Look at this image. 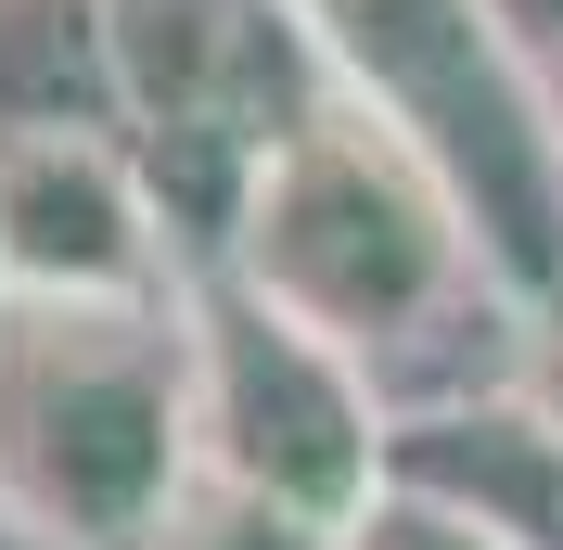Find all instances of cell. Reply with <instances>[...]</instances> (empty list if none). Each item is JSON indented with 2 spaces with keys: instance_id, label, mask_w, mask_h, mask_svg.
Here are the masks:
<instances>
[{
  "instance_id": "obj_1",
  "label": "cell",
  "mask_w": 563,
  "mask_h": 550,
  "mask_svg": "<svg viewBox=\"0 0 563 550\" xmlns=\"http://www.w3.org/2000/svg\"><path fill=\"white\" fill-rule=\"evenodd\" d=\"M218 270H244L256 295H282L295 320H320L333 345H358L385 397H435V384L512 372L526 308L487 270V243L461 218L449 167L422 154L397 116H372L333 77V103L256 167L244 218L218 243Z\"/></svg>"
},
{
  "instance_id": "obj_2",
  "label": "cell",
  "mask_w": 563,
  "mask_h": 550,
  "mask_svg": "<svg viewBox=\"0 0 563 550\" xmlns=\"http://www.w3.org/2000/svg\"><path fill=\"white\" fill-rule=\"evenodd\" d=\"M206 474L192 282L179 295H0V499L52 550H154Z\"/></svg>"
},
{
  "instance_id": "obj_3",
  "label": "cell",
  "mask_w": 563,
  "mask_h": 550,
  "mask_svg": "<svg viewBox=\"0 0 563 550\" xmlns=\"http://www.w3.org/2000/svg\"><path fill=\"white\" fill-rule=\"evenodd\" d=\"M320 65L449 167L461 218L512 282V308H563V129L499 0H295Z\"/></svg>"
},
{
  "instance_id": "obj_4",
  "label": "cell",
  "mask_w": 563,
  "mask_h": 550,
  "mask_svg": "<svg viewBox=\"0 0 563 550\" xmlns=\"http://www.w3.org/2000/svg\"><path fill=\"white\" fill-rule=\"evenodd\" d=\"M103 77L192 270L231 243L256 167L333 103V65L295 0H103Z\"/></svg>"
},
{
  "instance_id": "obj_5",
  "label": "cell",
  "mask_w": 563,
  "mask_h": 550,
  "mask_svg": "<svg viewBox=\"0 0 563 550\" xmlns=\"http://www.w3.org/2000/svg\"><path fill=\"white\" fill-rule=\"evenodd\" d=\"M192 384H206L218 474L269 486L320 525H346L385 486V436H397L385 372L358 345H333L320 320H295L282 295H256L244 270H218V256L192 270Z\"/></svg>"
},
{
  "instance_id": "obj_6",
  "label": "cell",
  "mask_w": 563,
  "mask_h": 550,
  "mask_svg": "<svg viewBox=\"0 0 563 550\" xmlns=\"http://www.w3.org/2000/svg\"><path fill=\"white\" fill-rule=\"evenodd\" d=\"M179 218L115 116L0 129V295H179Z\"/></svg>"
},
{
  "instance_id": "obj_7",
  "label": "cell",
  "mask_w": 563,
  "mask_h": 550,
  "mask_svg": "<svg viewBox=\"0 0 563 550\" xmlns=\"http://www.w3.org/2000/svg\"><path fill=\"white\" fill-rule=\"evenodd\" d=\"M385 474L474 513L499 550H563V410L526 372H474L435 397H397Z\"/></svg>"
},
{
  "instance_id": "obj_8",
  "label": "cell",
  "mask_w": 563,
  "mask_h": 550,
  "mask_svg": "<svg viewBox=\"0 0 563 550\" xmlns=\"http://www.w3.org/2000/svg\"><path fill=\"white\" fill-rule=\"evenodd\" d=\"M26 116H115L103 0H0V129Z\"/></svg>"
},
{
  "instance_id": "obj_9",
  "label": "cell",
  "mask_w": 563,
  "mask_h": 550,
  "mask_svg": "<svg viewBox=\"0 0 563 550\" xmlns=\"http://www.w3.org/2000/svg\"><path fill=\"white\" fill-rule=\"evenodd\" d=\"M154 550H333V525L206 461V474L179 486V513H167V538H154Z\"/></svg>"
},
{
  "instance_id": "obj_10",
  "label": "cell",
  "mask_w": 563,
  "mask_h": 550,
  "mask_svg": "<svg viewBox=\"0 0 563 550\" xmlns=\"http://www.w3.org/2000/svg\"><path fill=\"white\" fill-rule=\"evenodd\" d=\"M333 550H499V538H487L474 513H449V499H422V486L385 474L346 525H333Z\"/></svg>"
},
{
  "instance_id": "obj_11",
  "label": "cell",
  "mask_w": 563,
  "mask_h": 550,
  "mask_svg": "<svg viewBox=\"0 0 563 550\" xmlns=\"http://www.w3.org/2000/svg\"><path fill=\"white\" fill-rule=\"evenodd\" d=\"M499 13H512V38H526V65H538V103L563 129V0H499Z\"/></svg>"
},
{
  "instance_id": "obj_12",
  "label": "cell",
  "mask_w": 563,
  "mask_h": 550,
  "mask_svg": "<svg viewBox=\"0 0 563 550\" xmlns=\"http://www.w3.org/2000/svg\"><path fill=\"white\" fill-rule=\"evenodd\" d=\"M512 372H526L538 397L563 410V308H526V345H512Z\"/></svg>"
},
{
  "instance_id": "obj_13",
  "label": "cell",
  "mask_w": 563,
  "mask_h": 550,
  "mask_svg": "<svg viewBox=\"0 0 563 550\" xmlns=\"http://www.w3.org/2000/svg\"><path fill=\"white\" fill-rule=\"evenodd\" d=\"M0 550H52V538H38V525L13 513V499H0Z\"/></svg>"
}]
</instances>
